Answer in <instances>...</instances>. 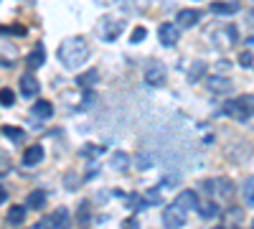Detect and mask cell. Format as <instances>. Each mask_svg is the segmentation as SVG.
Returning a JSON list of instances; mask_svg holds the SVG:
<instances>
[{"label":"cell","mask_w":254,"mask_h":229,"mask_svg":"<svg viewBox=\"0 0 254 229\" xmlns=\"http://www.w3.org/2000/svg\"><path fill=\"white\" fill-rule=\"evenodd\" d=\"M214 229H224V227H214Z\"/></svg>","instance_id":"obj_35"},{"label":"cell","mask_w":254,"mask_h":229,"mask_svg":"<svg viewBox=\"0 0 254 229\" xmlns=\"http://www.w3.org/2000/svg\"><path fill=\"white\" fill-rule=\"evenodd\" d=\"M221 112L229 117V120H237V122H249L252 117V94L247 97H239V99H226Z\"/></svg>","instance_id":"obj_2"},{"label":"cell","mask_w":254,"mask_h":229,"mask_svg":"<svg viewBox=\"0 0 254 229\" xmlns=\"http://www.w3.org/2000/svg\"><path fill=\"white\" fill-rule=\"evenodd\" d=\"M81 153H84V155H89V158H92V155H102V153H104V148H92V145H89V148H84Z\"/></svg>","instance_id":"obj_30"},{"label":"cell","mask_w":254,"mask_h":229,"mask_svg":"<svg viewBox=\"0 0 254 229\" xmlns=\"http://www.w3.org/2000/svg\"><path fill=\"white\" fill-rule=\"evenodd\" d=\"M5 199H8V191H5V189H3V186H0V204H3V201H5Z\"/></svg>","instance_id":"obj_31"},{"label":"cell","mask_w":254,"mask_h":229,"mask_svg":"<svg viewBox=\"0 0 254 229\" xmlns=\"http://www.w3.org/2000/svg\"><path fill=\"white\" fill-rule=\"evenodd\" d=\"M41 92V84H38V79L33 74H26V76H20V94L33 99L36 94Z\"/></svg>","instance_id":"obj_10"},{"label":"cell","mask_w":254,"mask_h":229,"mask_svg":"<svg viewBox=\"0 0 254 229\" xmlns=\"http://www.w3.org/2000/svg\"><path fill=\"white\" fill-rule=\"evenodd\" d=\"M237 10H239L237 3H221V0L211 3V13H216V15H234Z\"/></svg>","instance_id":"obj_19"},{"label":"cell","mask_w":254,"mask_h":229,"mask_svg":"<svg viewBox=\"0 0 254 229\" xmlns=\"http://www.w3.org/2000/svg\"><path fill=\"white\" fill-rule=\"evenodd\" d=\"M125 18H104L102 20V26H99V31H102V38L104 41H117L120 38V33L125 31Z\"/></svg>","instance_id":"obj_4"},{"label":"cell","mask_w":254,"mask_h":229,"mask_svg":"<svg viewBox=\"0 0 254 229\" xmlns=\"http://www.w3.org/2000/svg\"><path fill=\"white\" fill-rule=\"evenodd\" d=\"M201 20V13L198 10H193V8H183L181 13H178V28H193L196 23Z\"/></svg>","instance_id":"obj_11"},{"label":"cell","mask_w":254,"mask_h":229,"mask_svg":"<svg viewBox=\"0 0 254 229\" xmlns=\"http://www.w3.org/2000/svg\"><path fill=\"white\" fill-rule=\"evenodd\" d=\"M244 204H247V206L254 204V183H252V178L244 181Z\"/></svg>","instance_id":"obj_23"},{"label":"cell","mask_w":254,"mask_h":229,"mask_svg":"<svg viewBox=\"0 0 254 229\" xmlns=\"http://www.w3.org/2000/svg\"><path fill=\"white\" fill-rule=\"evenodd\" d=\"M3 135H5V138H10L13 143H20V140H26V133L20 130V128H10V125H5V128H3Z\"/></svg>","instance_id":"obj_21"},{"label":"cell","mask_w":254,"mask_h":229,"mask_svg":"<svg viewBox=\"0 0 254 229\" xmlns=\"http://www.w3.org/2000/svg\"><path fill=\"white\" fill-rule=\"evenodd\" d=\"M5 222L10 227H20V224L26 222V209H23V206H10L8 214H5Z\"/></svg>","instance_id":"obj_17"},{"label":"cell","mask_w":254,"mask_h":229,"mask_svg":"<svg viewBox=\"0 0 254 229\" xmlns=\"http://www.w3.org/2000/svg\"><path fill=\"white\" fill-rule=\"evenodd\" d=\"M97 3H102V5H112V3H117V0H97Z\"/></svg>","instance_id":"obj_32"},{"label":"cell","mask_w":254,"mask_h":229,"mask_svg":"<svg viewBox=\"0 0 254 229\" xmlns=\"http://www.w3.org/2000/svg\"><path fill=\"white\" fill-rule=\"evenodd\" d=\"M145 81L150 87H163V81H165V67L160 64V61H147V67H145Z\"/></svg>","instance_id":"obj_6"},{"label":"cell","mask_w":254,"mask_h":229,"mask_svg":"<svg viewBox=\"0 0 254 229\" xmlns=\"http://www.w3.org/2000/svg\"><path fill=\"white\" fill-rule=\"evenodd\" d=\"M31 115H33L36 120H51V115H54V105H51V102H46V99H41V102H36V105H33Z\"/></svg>","instance_id":"obj_14"},{"label":"cell","mask_w":254,"mask_h":229,"mask_svg":"<svg viewBox=\"0 0 254 229\" xmlns=\"http://www.w3.org/2000/svg\"><path fill=\"white\" fill-rule=\"evenodd\" d=\"M142 199H145L147 204H163V199H160V191H158V189L145 191V194H142Z\"/></svg>","instance_id":"obj_26"},{"label":"cell","mask_w":254,"mask_h":229,"mask_svg":"<svg viewBox=\"0 0 254 229\" xmlns=\"http://www.w3.org/2000/svg\"><path fill=\"white\" fill-rule=\"evenodd\" d=\"M13 102H15V94H13L10 89H0V105H3V107H10Z\"/></svg>","instance_id":"obj_24"},{"label":"cell","mask_w":254,"mask_h":229,"mask_svg":"<svg viewBox=\"0 0 254 229\" xmlns=\"http://www.w3.org/2000/svg\"><path fill=\"white\" fill-rule=\"evenodd\" d=\"M44 204H46V191L36 189V191H31L28 199H26V209H36V212H38Z\"/></svg>","instance_id":"obj_18"},{"label":"cell","mask_w":254,"mask_h":229,"mask_svg":"<svg viewBox=\"0 0 254 229\" xmlns=\"http://www.w3.org/2000/svg\"><path fill=\"white\" fill-rule=\"evenodd\" d=\"M158 36H160V44L163 46H176L178 38H181V28L176 23H163L158 28Z\"/></svg>","instance_id":"obj_8"},{"label":"cell","mask_w":254,"mask_h":229,"mask_svg":"<svg viewBox=\"0 0 254 229\" xmlns=\"http://www.w3.org/2000/svg\"><path fill=\"white\" fill-rule=\"evenodd\" d=\"M206 191H208V194H216V196H221V199H229L231 194H234V186H231L229 178H214V181L206 183Z\"/></svg>","instance_id":"obj_7"},{"label":"cell","mask_w":254,"mask_h":229,"mask_svg":"<svg viewBox=\"0 0 254 229\" xmlns=\"http://www.w3.org/2000/svg\"><path fill=\"white\" fill-rule=\"evenodd\" d=\"M31 229H41V224H38V227H31Z\"/></svg>","instance_id":"obj_34"},{"label":"cell","mask_w":254,"mask_h":229,"mask_svg":"<svg viewBox=\"0 0 254 229\" xmlns=\"http://www.w3.org/2000/svg\"><path fill=\"white\" fill-rule=\"evenodd\" d=\"M196 212H198L201 219H214L219 214V206H216V201H198L196 204Z\"/></svg>","instance_id":"obj_16"},{"label":"cell","mask_w":254,"mask_h":229,"mask_svg":"<svg viewBox=\"0 0 254 229\" xmlns=\"http://www.w3.org/2000/svg\"><path fill=\"white\" fill-rule=\"evenodd\" d=\"M89 44L84 38H79V36H74V38H66V41H61V46H59V51H56V56H59V61L66 69H79L84 61L89 59Z\"/></svg>","instance_id":"obj_1"},{"label":"cell","mask_w":254,"mask_h":229,"mask_svg":"<svg viewBox=\"0 0 254 229\" xmlns=\"http://www.w3.org/2000/svg\"><path fill=\"white\" fill-rule=\"evenodd\" d=\"M71 227V219H69V209H64V206H59V209L41 224V229H69Z\"/></svg>","instance_id":"obj_5"},{"label":"cell","mask_w":254,"mask_h":229,"mask_svg":"<svg viewBox=\"0 0 254 229\" xmlns=\"http://www.w3.org/2000/svg\"><path fill=\"white\" fill-rule=\"evenodd\" d=\"M173 204H178L183 212H190V209H196V204H198V194L190 191V189H186V191L178 194V199H176Z\"/></svg>","instance_id":"obj_12"},{"label":"cell","mask_w":254,"mask_h":229,"mask_svg":"<svg viewBox=\"0 0 254 229\" xmlns=\"http://www.w3.org/2000/svg\"><path fill=\"white\" fill-rule=\"evenodd\" d=\"M127 229H135V219H127V224H125Z\"/></svg>","instance_id":"obj_33"},{"label":"cell","mask_w":254,"mask_h":229,"mask_svg":"<svg viewBox=\"0 0 254 229\" xmlns=\"http://www.w3.org/2000/svg\"><path fill=\"white\" fill-rule=\"evenodd\" d=\"M186 217H188V212H183L178 204H168L163 209V227L165 229H181L186 224Z\"/></svg>","instance_id":"obj_3"},{"label":"cell","mask_w":254,"mask_h":229,"mask_svg":"<svg viewBox=\"0 0 254 229\" xmlns=\"http://www.w3.org/2000/svg\"><path fill=\"white\" fill-rule=\"evenodd\" d=\"M127 165H130V155H127V153H115L112 168H115V171H125Z\"/></svg>","instance_id":"obj_22"},{"label":"cell","mask_w":254,"mask_h":229,"mask_svg":"<svg viewBox=\"0 0 254 229\" xmlns=\"http://www.w3.org/2000/svg\"><path fill=\"white\" fill-rule=\"evenodd\" d=\"M201 72H206V67L201 64V61H196L193 69H190V81H198V74H201Z\"/></svg>","instance_id":"obj_28"},{"label":"cell","mask_w":254,"mask_h":229,"mask_svg":"<svg viewBox=\"0 0 254 229\" xmlns=\"http://www.w3.org/2000/svg\"><path fill=\"white\" fill-rule=\"evenodd\" d=\"M87 219H89V206L84 204V206H79V222L87 224Z\"/></svg>","instance_id":"obj_29"},{"label":"cell","mask_w":254,"mask_h":229,"mask_svg":"<svg viewBox=\"0 0 254 229\" xmlns=\"http://www.w3.org/2000/svg\"><path fill=\"white\" fill-rule=\"evenodd\" d=\"M41 160H44V148H41V145H28L26 153H23V163L26 165H38Z\"/></svg>","instance_id":"obj_15"},{"label":"cell","mask_w":254,"mask_h":229,"mask_svg":"<svg viewBox=\"0 0 254 229\" xmlns=\"http://www.w3.org/2000/svg\"><path fill=\"white\" fill-rule=\"evenodd\" d=\"M44 61H46V51H44V46H36V49L26 56V67L33 72V69H38V67H44Z\"/></svg>","instance_id":"obj_13"},{"label":"cell","mask_w":254,"mask_h":229,"mask_svg":"<svg viewBox=\"0 0 254 229\" xmlns=\"http://www.w3.org/2000/svg\"><path fill=\"white\" fill-rule=\"evenodd\" d=\"M145 38H147V28L137 26V28L132 31V38H130V41H132V44H140V41H145Z\"/></svg>","instance_id":"obj_27"},{"label":"cell","mask_w":254,"mask_h":229,"mask_svg":"<svg viewBox=\"0 0 254 229\" xmlns=\"http://www.w3.org/2000/svg\"><path fill=\"white\" fill-rule=\"evenodd\" d=\"M206 87L214 92V94H224V92H231L234 81H231L229 76H219V74H214V76H208V79H206Z\"/></svg>","instance_id":"obj_9"},{"label":"cell","mask_w":254,"mask_h":229,"mask_svg":"<svg viewBox=\"0 0 254 229\" xmlns=\"http://www.w3.org/2000/svg\"><path fill=\"white\" fill-rule=\"evenodd\" d=\"M252 59H254V54H252V49H247V51H242V54H239V67H244V69H252Z\"/></svg>","instance_id":"obj_25"},{"label":"cell","mask_w":254,"mask_h":229,"mask_svg":"<svg viewBox=\"0 0 254 229\" xmlns=\"http://www.w3.org/2000/svg\"><path fill=\"white\" fill-rule=\"evenodd\" d=\"M97 76H99V72H97V69H89L87 74H81V76L76 79V84H79L81 89H92V87L97 84Z\"/></svg>","instance_id":"obj_20"}]
</instances>
